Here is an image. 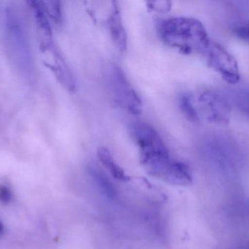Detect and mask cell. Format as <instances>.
Returning a JSON list of instances; mask_svg holds the SVG:
<instances>
[{"instance_id": "6da1fadb", "label": "cell", "mask_w": 249, "mask_h": 249, "mask_svg": "<svg viewBox=\"0 0 249 249\" xmlns=\"http://www.w3.org/2000/svg\"><path fill=\"white\" fill-rule=\"evenodd\" d=\"M160 38L167 45L184 54L203 51L210 46L204 26L197 19L190 17H172L158 23Z\"/></svg>"}, {"instance_id": "7a4b0ae2", "label": "cell", "mask_w": 249, "mask_h": 249, "mask_svg": "<svg viewBox=\"0 0 249 249\" xmlns=\"http://www.w3.org/2000/svg\"><path fill=\"white\" fill-rule=\"evenodd\" d=\"M131 133L140 149L142 165L150 173L167 179L171 165L169 151L160 134L150 124L136 122Z\"/></svg>"}, {"instance_id": "3957f363", "label": "cell", "mask_w": 249, "mask_h": 249, "mask_svg": "<svg viewBox=\"0 0 249 249\" xmlns=\"http://www.w3.org/2000/svg\"><path fill=\"white\" fill-rule=\"evenodd\" d=\"M107 80L115 102L132 115H140L142 102L132 86L124 70L117 64H112L107 70Z\"/></svg>"}, {"instance_id": "277c9868", "label": "cell", "mask_w": 249, "mask_h": 249, "mask_svg": "<svg viewBox=\"0 0 249 249\" xmlns=\"http://www.w3.org/2000/svg\"><path fill=\"white\" fill-rule=\"evenodd\" d=\"M209 63L212 67L220 72L222 77L230 83L239 80L238 67L233 58L221 47H214L209 54Z\"/></svg>"}, {"instance_id": "5b68a950", "label": "cell", "mask_w": 249, "mask_h": 249, "mask_svg": "<svg viewBox=\"0 0 249 249\" xmlns=\"http://www.w3.org/2000/svg\"><path fill=\"white\" fill-rule=\"evenodd\" d=\"M40 48L42 51L48 50L52 54L53 58L52 62L44 61L45 65L51 69V71L55 74L60 83L66 89H69L70 91H74L75 89V83H74L72 74L67 66V63L63 58L62 56L55 48L53 42H51L48 45L40 47Z\"/></svg>"}, {"instance_id": "8992f818", "label": "cell", "mask_w": 249, "mask_h": 249, "mask_svg": "<svg viewBox=\"0 0 249 249\" xmlns=\"http://www.w3.org/2000/svg\"><path fill=\"white\" fill-rule=\"evenodd\" d=\"M108 28L114 43L120 51L124 52L127 47V37L119 7L112 6V12L107 20Z\"/></svg>"}, {"instance_id": "52a82bcc", "label": "cell", "mask_w": 249, "mask_h": 249, "mask_svg": "<svg viewBox=\"0 0 249 249\" xmlns=\"http://www.w3.org/2000/svg\"><path fill=\"white\" fill-rule=\"evenodd\" d=\"M27 3L32 8L35 16L38 31L41 36L40 45L51 43L53 42L52 29L48 16L44 9L42 1H29Z\"/></svg>"}, {"instance_id": "ba28073f", "label": "cell", "mask_w": 249, "mask_h": 249, "mask_svg": "<svg viewBox=\"0 0 249 249\" xmlns=\"http://www.w3.org/2000/svg\"><path fill=\"white\" fill-rule=\"evenodd\" d=\"M97 156L102 165L110 172L111 175L115 179L120 181H127L128 177L119 165H118L109 149L105 147H101L98 149Z\"/></svg>"}, {"instance_id": "9c48e42d", "label": "cell", "mask_w": 249, "mask_h": 249, "mask_svg": "<svg viewBox=\"0 0 249 249\" xmlns=\"http://www.w3.org/2000/svg\"><path fill=\"white\" fill-rule=\"evenodd\" d=\"M47 16H49L55 24L62 23L61 2L59 1H42Z\"/></svg>"}, {"instance_id": "30bf717a", "label": "cell", "mask_w": 249, "mask_h": 249, "mask_svg": "<svg viewBox=\"0 0 249 249\" xmlns=\"http://www.w3.org/2000/svg\"><path fill=\"white\" fill-rule=\"evenodd\" d=\"M180 108L183 114L190 121H197L198 120V115L188 95H183L180 97Z\"/></svg>"}, {"instance_id": "8fae6325", "label": "cell", "mask_w": 249, "mask_h": 249, "mask_svg": "<svg viewBox=\"0 0 249 249\" xmlns=\"http://www.w3.org/2000/svg\"><path fill=\"white\" fill-rule=\"evenodd\" d=\"M149 7L158 12L169 11L171 8V3L170 1H149L148 2Z\"/></svg>"}, {"instance_id": "7c38bea8", "label": "cell", "mask_w": 249, "mask_h": 249, "mask_svg": "<svg viewBox=\"0 0 249 249\" xmlns=\"http://www.w3.org/2000/svg\"><path fill=\"white\" fill-rule=\"evenodd\" d=\"M13 194L11 190L7 186L0 185V202L3 204H7L11 202Z\"/></svg>"}, {"instance_id": "4fadbf2b", "label": "cell", "mask_w": 249, "mask_h": 249, "mask_svg": "<svg viewBox=\"0 0 249 249\" xmlns=\"http://www.w3.org/2000/svg\"><path fill=\"white\" fill-rule=\"evenodd\" d=\"M238 35L244 40L249 42V25L246 27L240 28L238 29Z\"/></svg>"}, {"instance_id": "5bb4252c", "label": "cell", "mask_w": 249, "mask_h": 249, "mask_svg": "<svg viewBox=\"0 0 249 249\" xmlns=\"http://www.w3.org/2000/svg\"><path fill=\"white\" fill-rule=\"evenodd\" d=\"M3 232V225L1 223V222H0V235H1V234Z\"/></svg>"}]
</instances>
